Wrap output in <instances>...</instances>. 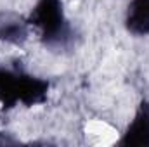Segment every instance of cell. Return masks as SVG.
Wrapping results in <instances>:
<instances>
[{
  "label": "cell",
  "mask_w": 149,
  "mask_h": 147,
  "mask_svg": "<svg viewBox=\"0 0 149 147\" xmlns=\"http://www.w3.org/2000/svg\"><path fill=\"white\" fill-rule=\"evenodd\" d=\"M49 80L24 69L0 66V109L10 111L17 106L35 107L49 101Z\"/></svg>",
  "instance_id": "cell-1"
},
{
  "label": "cell",
  "mask_w": 149,
  "mask_h": 147,
  "mask_svg": "<svg viewBox=\"0 0 149 147\" xmlns=\"http://www.w3.org/2000/svg\"><path fill=\"white\" fill-rule=\"evenodd\" d=\"M26 21L47 49H66L74 40V30L63 0H37Z\"/></svg>",
  "instance_id": "cell-2"
},
{
  "label": "cell",
  "mask_w": 149,
  "mask_h": 147,
  "mask_svg": "<svg viewBox=\"0 0 149 147\" xmlns=\"http://www.w3.org/2000/svg\"><path fill=\"white\" fill-rule=\"evenodd\" d=\"M118 144L123 147H149V101H141Z\"/></svg>",
  "instance_id": "cell-3"
},
{
  "label": "cell",
  "mask_w": 149,
  "mask_h": 147,
  "mask_svg": "<svg viewBox=\"0 0 149 147\" xmlns=\"http://www.w3.org/2000/svg\"><path fill=\"white\" fill-rule=\"evenodd\" d=\"M123 26L132 37H149V0H128Z\"/></svg>",
  "instance_id": "cell-4"
},
{
  "label": "cell",
  "mask_w": 149,
  "mask_h": 147,
  "mask_svg": "<svg viewBox=\"0 0 149 147\" xmlns=\"http://www.w3.org/2000/svg\"><path fill=\"white\" fill-rule=\"evenodd\" d=\"M31 33V28L26 21V17H17L12 14H2L0 16V42L7 45L21 47Z\"/></svg>",
  "instance_id": "cell-5"
},
{
  "label": "cell",
  "mask_w": 149,
  "mask_h": 147,
  "mask_svg": "<svg viewBox=\"0 0 149 147\" xmlns=\"http://www.w3.org/2000/svg\"><path fill=\"white\" fill-rule=\"evenodd\" d=\"M19 140L12 139L7 132H0V146H10V144H17Z\"/></svg>",
  "instance_id": "cell-6"
}]
</instances>
